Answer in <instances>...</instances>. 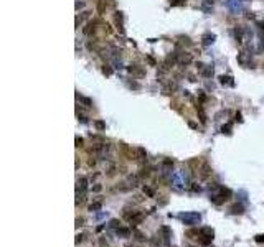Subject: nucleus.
Returning a JSON list of instances; mask_svg holds the SVG:
<instances>
[{
  "mask_svg": "<svg viewBox=\"0 0 264 247\" xmlns=\"http://www.w3.org/2000/svg\"><path fill=\"white\" fill-rule=\"evenodd\" d=\"M180 219H182L183 224H187V226H195V224H200L201 216H200L198 212H185V214H180Z\"/></svg>",
  "mask_w": 264,
  "mask_h": 247,
  "instance_id": "nucleus-1",
  "label": "nucleus"
},
{
  "mask_svg": "<svg viewBox=\"0 0 264 247\" xmlns=\"http://www.w3.org/2000/svg\"><path fill=\"white\" fill-rule=\"evenodd\" d=\"M76 190H78V193H86V190H88V178L81 176L79 180H78V181H76Z\"/></svg>",
  "mask_w": 264,
  "mask_h": 247,
  "instance_id": "nucleus-2",
  "label": "nucleus"
},
{
  "mask_svg": "<svg viewBox=\"0 0 264 247\" xmlns=\"http://www.w3.org/2000/svg\"><path fill=\"white\" fill-rule=\"evenodd\" d=\"M127 183H129V186H132V188L139 186V185H140V176H139V175H129V176H127Z\"/></svg>",
  "mask_w": 264,
  "mask_h": 247,
  "instance_id": "nucleus-3",
  "label": "nucleus"
},
{
  "mask_svg": "<svg viewBox=\"0 0 264 247\" xmlns=\"http://www.w3.org/2000/svg\"><path fill=\"white\" fill-rule=\"evenodd\" d=\"M145 158H147V152L142 147H137L135 148V160H145Z\"/></svg>",
  "mask_w": 264,
  "mask_h": 247,
  "instance_id": "nucleus-4",
  "label": "nucleus"
},
{
  "mask_svg": "<svg viewBox=\"0 0 264 247\" xmlns=\"http://www.w3.org/2000/svg\"><path fill=\"white\" fill-rule=\"evenodd\" d=\"M116 234L119 237H131V229H127V227H117Z\"/></svg>",
  "mask_w": 264,
  "mask_h": 247,
  "instance_id": "nucleus-5",
  "label": "nucleus"
},
{
  "mask_svg": "<svg viewBox=\"0 0 264 247\" xmlns=\"http://www.w3.org/2000/svg\"><path fill=\"white\" fill-rule=\"evenodd\" d=\"M178 61H180L182 64H188V63H192V55H190V53H182V55L178 56Z\"/></svg>",
  "mask_w": 264,
  "mask_h": 247,
  "instance_id": "nucleus-6",
  "label": "nucleus"
},
{
  "mask_svg": "<svg viewBox=\"0 0 264 247\" xmlns=\"http://www.w3.org/2000/svg\"><path fill=\"white\" fill-rule=\"evenodd\" d=\"M200 234H201V237H210V239H213V236H215V232L211 227H203V229L200 231Z\"/></svg>",
  "mask_w": 264,
  "mask_h": 247,
  "instance_id": "nucleus-7",
  "label": "nucleus"
},
{
  "mask_svg": "<svg viewBox=\"0 0 264 247\" xmlns=\"http://www.w3.org/2000/svg\"><path fill=\"white\" fill-rule=\"evenodd\" d=\"M220 82H221V84H226V86H234V81H233V77H231V76H221V77H220Z\"/></svg>",
  "mask_w": 264,
  "mask_h": 247,
  "instance_id": "nucleus-8",
  "label": "nucleus"
},
{
  "mask_svg": "<svg viewBox=\"0 0 264 247\" xmlns=\"http://www.w3.org/2000/svg\"><path fill=\"white\" fill-rule=\"evenodd\" d=\"M215 38H216L215 35H211V33H206V35H203V41H201V43H203L205 46H208V45H211V43L215 41Z\"/></svg>",
  "mask_w": 264,
  "mask_h": 247,
  "instance_id": "nucleus-9",
  "label": "nucleus"
},
{
  "mask_svg": "<svg viewBox=\"0 0 264 247\" xmlns=\"http://www.w3.org/2000/svg\"><path fill=\"white\" fill-rule=\"evenodd\" d=\"M229 211H231V214H243L244 209L241 204H233V206L229 208Z\"/></svg>",
  "mask_w": 264,
  "mask_h": 247,
  "instance_id": "nucleus-10",
  "label": "nucleus"
},
{
  "mask_svg": "<svg viewBox=\"0 0 264 247\" xmlns=\"http://www.w3.org/2000/svg\"><path fill=\"white\" fill-rule=\"evenodd\" d=\"M211 173V170H210V167L208 165H203V168L200 170V178L201 180H205V178H208V175Z\"/></svg>",
  "mask_w": 264,
  "mask_h": 247,
  "instance_id": "nucleus-11",
  "label": "nucleus"
},
{
  "mask_svg": "<svg viewBox=\"0 0 264 247\" xmlns=\"http://www.w3.org/2000/svg\"><path fill=\"white\" fill-rule=\"evenodd\" d=\"M160 232L163 234V239H165V242H168V237H170V234H172V231H170V227H167V226H162V227H160Z\"/></svg>",
  "mask_w": 264,
  "mask_h": 247,
  "instance_id": "nucleus-12",
  "label": "nucleus"
},
{
  "mask_svg": "<svg viewBox=\"0 0 264 247\" xmlns=\"http://www.w3.org/2000/svg\"><path fill=\"white\" fill-rule=\"evenodd\" d=\"M200 73H201V74H203L205 77H210V76L213 74V68H211V66H205L203 69L200 71Z\"/></svg>",
  "mask_w": 264,
  "mask_h": 247,
  "instance_id": "nucleus-13",
  "label": "nucleus"
},
{
  "mask_svg": "<svg viewBox=\"0 0 264 247\" xmlns=\"http://www.w3.org/2000/svg\"><path fill=\"white\" fill-rule=\"evenodd\" d=\"M102 208V203L101 201H94V203H91L89 204V211H99Z\"/></svg>",
  "mask_w": 264,
  "mask_h": 247,
  "instance_id": "nucleus-14",
  "label": "nucleus"
},
{
  "mask_svg": "<svg viewBox=\"0 0 264 247\" xmlns=\"http://www.w3.org/2000/svg\"><path fill=\"white\" fill-rule=\"evenodd\" d=\"M127 69H129V73H137V74H142V73H144L142 69H139V68H137V64H131Z\"/></svg>",
  "mask_w": 264,
  "mask_h": 247,
  "instance_id": "nucleus-15",
  "label": "nucleus"
},
{
  "mask_svg": "<svg viewBox=\"0 0 264 247\" xmlns=\"http://www.w3.org/2000/svg\"><path fill=\"white\" fill-rule=\"evenodd\" d=\"M144 194H147V196H150V198H154V196H155L154 190H152V188H149V186H144Z\"/></svg>",
  "mask_w": 264,
  "mask_h": 247,
  "instance_id": "nucleus-16",
  "label": "nucleus"
},
{
  "mask_svg": "<svg viewBox=\"0 0 264 247\" xmlns=\"http://www.w3.org/2000/svg\"><path fill=\"white\" fill-rule=\"evenodd\" d=\"M94 125H96L97 130H104V129H106V124H104L102 120H96L94 122Z\"/></svg>",
  "mask_w": 264,
  "mask_h": 247,
  "instance_id": "nucleus-17",
  "label": "nucleus"
},
{
  "mask_svg": "<svg viewBox=\"0 0 264 247\" xmlns=\"http://www.w3.org/2000/svg\"><path fill=\"white\" fill-rule=\"evenodd\" d=\"M119 224H121V222L117 221V219H111V222H109V226H111V227H114V229H117V227H121Z\"/></svg>",
  "mask_w": 264,
  "mask_h": 247,
  "instance_id": "nucleus-18",
  "label": "nucleus"
},
{
  "mask_svg": "<svg viewBox=\"0 0 264 247\" xmlns=\"http://www.w3.org/2000/svg\"><path fill=\"white\" fill-rule=\"evenodd\" d=\"M134 234H135V236H137V239H139V241H144V239H145V237H144V234H142V232L135 231V232H134Z\"/></svg>",
  "mask_w": 264,
  "mask_h": 247,
  "instance_id": "nucleus-19",
  "label": "nucleus"
},
{
  "mask_svg": "<svg viewBox=\"0 0 264 247\" xmlns=\"http://www.w3.org/2000/svg\"><path fill=\"white\" fill-rule=\"evenodd\" d=\"M101 190H102L101 185H94V186H92V191H94V193H99Z\"/></svg>",
  "mask_w": 264,
  "mask_h": 247,
  "instance_id": "nucleus-20",
  "label": "nucleus"
},
{
  "mask_svg": "<svg viewBox=\"0 0 264 247\" xmlns=\"http://www.w3.org/2000/svg\"><path fill=\"white\" fill-rule=\"evenodd\" d=\"M221 130H223V134H231V132H229V130H231V125H224Z\"/></svg>",
  "mask_w": 264,
  "mask_h": 247,
  "instance_id": "nucleus-21",
  "label": "nucleus"
},
{
  "mask_svg": "<svg viewBox=\"0 0 264 247\" xmlns=\"http://www.w3.org/2000/svg\"><path fill=\"white\" fill-rule=\"evenodd\" d=\"M102 71H104V74H107V76H109V74H111V73H112V71H111V68H109V66H104V68H102Z\"/></svg>",
  "mask_w": 264,
  "mask_h": 247,
  "instance_id": "nucleus-22",
  "label": "nucleus"
},
{
  "mask_svg": "<svg viewBox=\"0 0 264 247\" xmlns=\"http://www.w3.org/2000/svg\"><path fill=\"white\" fill-rule=\"evenodd\" d=\"M256 242H259V244L264 242V236H263V234H258V236H256Z\"/></svg>",
  "mask_w": 264,
  "mask_h": 247,
  "instance_id": "nucleus-23",
  "label": "nucleus"
},
{
  "mask_svg": "<svg viewBox=\"0 0 264 247\" xmlns=\"http://www.w3.org/2000/svg\"><path fill=\"white\" fill-rule=\"evenodd\" d=\"M83 237H84L83 234H78V236H76V244H79V242H83Z\"/></svg>",
  "mask_w": 264,
  "mask_h": 247,
  "instance_id": "nucleus-24",
  "label": "nucleus"
},
{
  "mask_svg": "<svg viewBox=\"0 0 264 247\" xmlns=\"http://www.w3.org/2000/svg\"><path fill=\"white\" fill-rule=\"evenodd\" d=\"M83 222H84V219L79 217V219H76V226H83Z\"/></svg>",
  "mask_w": 264,
  "mask_h": 247,
  "instance_id": "nucleus-25",
  "label": "nucleus"
},
{
  "mask_svg": "<svg viewBox=\"0 0 264 247\" xmlns=\"http://www.w3.org/2000/svg\"><path fill=\"white\" fill-rule=\"evenodd\" d=\"M83 145V138H76V147H81Z\"/></svg>",
  "mask_w": 264,
  "mask_h": 247,
  "instance_id": "nucleus-26",
  "label": "nucleus"
},
{
  "mask_svg": "<svg viewBox=\"0 0 264 247\" xmlns=\"http://www.w3.org/2000/svg\"><path fill=\"white\" fill-rule=\"evenodd\" d=\"M188 125L192 127V129H197V124H195V122H188Z\"/></svg>",
  "mask_w": 264,
  "mask_h": 247,
  "instance_id": "nucleus-27",
  "label": "nucleus"
}]
</instances>
